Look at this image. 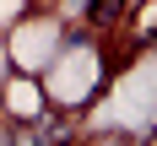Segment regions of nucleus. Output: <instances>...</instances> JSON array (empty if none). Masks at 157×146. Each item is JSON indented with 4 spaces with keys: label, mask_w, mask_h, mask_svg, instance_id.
<instances>
[{
    "label": "nucleus",
    "mask_w": 157,
    "mask_h": 146,
    "mask_svg": "<svg viewBox=\"0 0 157 146\" xmlns=\"http://www.w3.org/2000/svg\"><path fill=\"white\" fill-rule=\"evenodd\" d=\"M125 6H130V0H92L87 16H92V27H114V22L125 16Z\"/></svg>",
    "instance_id": "1"
}]
</instances>
